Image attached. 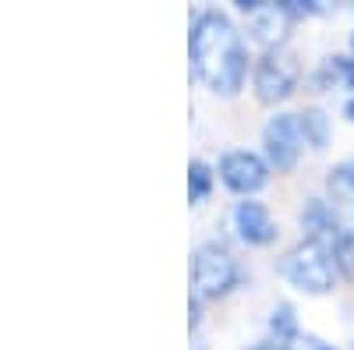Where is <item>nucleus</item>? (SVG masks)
Listing matches in <instances>:
<instances>
[{"mask_svg": "<svg viewBox=\"0 0 354 350\" xmlns=\"http://www.w3.org/2000/svg\"><path fill=\"white\" fill-rule=\"evenodd\" d=\"M192 71L213 93L234 96L248 75V50L234 21L220 11H202L192 25Z\"/></svg>", "mask_w": 354, "mask_h": 350, "instance_id": "1", "label": "nucleus"}, {"mask_svg": "<svg viewBox=\"0 0 354 350\" xmlns=\"http://www.w3.org/2000/svg\"><path fill=\"white\" fill-rule=\"evenodd\" d=\"M301 78V64H298V57L287 53V50H266L259 57V64H255V96L262 103H280L294 93V85H298Z\"/></svg>", "mask_w": 354, "mask_h": 350, "instance_id": "4", "label": "nucleus"}, {"mask_svg": "<svg viewBox=\"0 0 354 350\" xmlns=\"http://www.w3.org/2000/svg\"><path fill=\"white\" fill-rule=\"evenodd\" d=\"M234 226H238L245 244H270L277 237V223L262 202H238L234 209Z\"/></svg>", "mask_w": 354, "mask_h": 350, "instance_id": "8", "label": "nucleus"}, {"mask_svg": "<svg viewBox=\"0 0 354 350\" xmlns=\"http://www.w3.org/2000/svg\"><path fill=\"white\" fill-rule=\"evenodd\" d=\"M326 75L333 81H340L344 89H354V57H330Z\"/></svg>", "mask_w": 354, "mask_h": 350, "instance_id": "15", "label": "nucleus"}, {"mask_svg": "<svg viewBox=\"0 0 354 350\" xmlns=\"http://www.w3.org/2000/svg\"><path fill=\"white\" fill-rule=\"evenodd\" d=\"M195 350H202V347H195Z\"/></svg>", "mask_w": 354, "mask_h": 350, "instance_id": "20", "label": "nucleus"}, {"mask_svg": "<svg viewBox=\"0 0 354 350\" xmlns=\"http://www.w3.org/2000/svg\"><path fill=\"white\" fill-rule=\"evenodd\" d=\"M262 145H266V156H270V166H277L280 173L294 170L301 156V145H305V135H301V113H277L270 117V124L262 131Z\"/></svg>", "mask_w": 354, "mask_h": 350, "instance_id": "5", "label": "nucleus"}, {"mask_svg": "<svg viewBox=\"0 0 354 350\" xmlns=\"http://www.w3.org/2000/svg\"><path fill=\"white\" fill-rule=\"evenodd\" d=\"M333 262H337V269L354 283V230L337 233V241H333Z\"/></svg>", "mask_w": 354, "mask_h": 350, "instance_id": "12", "label": "nucleus"}, {"mask_svg": "<svg viewBox=\"0 0 354 350\" xmlns=\"http://www.w3.org/2000/svg\"><path fill=\"white\" fill-rule=\"evenodd\" d=\"M301 226L312 233V237H322L326 230H337V213L326 206V202L312 198L305 206V213H301Z\"/></svg>", "mask_w": 354, "mask_h": 350, "instance_id": "9", "label": "nucleus"}, {"mask_svg": "<svg viewBox=\"0 0 354 350\" xmlns=\"http://www.w3.org/2000/svg\"><path fill=\"white\" fill-rule=\"evenodd\" d=\"M344 117H347V121H354V96L344 103Z\"/></svg>", "mask_w": 354, "mask_h": 350, "instance_id": "17", "label": "nucleus"}, {"mask_svg": "<svg viewBox=\"0 0 354 350\" xmlns=\"http://www.w3.org/2000/svg\"><path fill=\"white\" fill-rule=\"evenodd\" d=\"M220 177L230 191L252 195V191L266 188V181H270V163L248 149H234L220 159Z\"/></svg>", "mask_w": 354, "mask_h": 350, "instance_id": "6", "label": "nucleus"}, {"mask_svg": "<svg viewBox=\"0 0 354 350\" xmlns=\"http://www.w3.org/2000/svg\"><path fill=\"white\" fill-rule=\"evenodd\" d=\"M280 273L290 286L305 290V294H326V290H333V276H337L333 248L322 237H305L283 255Z\"/></svg>", "mask_w": 354, "mask_h": 350, "instance_id": "2", "label": "nucleus"}, {"mask_svg": "<svg viewBox=\"0 0 354 350\" xmlns=\"http://www.w3.org/2000/svg\"><path fill=\"white\" fill-rule=\"evenodd\" d=\"M252 350H277V347H273V343H255Z\"/></svg>", "mask_w": 354, "mask_h": 350, "instance_id": "18", "label": "nucleus"}, {"mask_svg": "<svg viewBox=\"0 0 354 350\" xmlns=\"http://www.w3.org/2000/svg\"><path fill=\"white\" fill-rule=\"evenodd\" d=\"M241 280V269L234 255L220 244H202L192 258V283H195V298H223L227 290H234Z\"/></svg>", "mask_w": 354, "mask_h": 350, "instance_id": "3", "label": "nucleus"}, {"mask_svg": "<svg viewBox=\"0 0 354 350\" xmlns=\"http://www.w3.org/2000/svg\"><path fill=\"white\" fill-rule=\"evenodd\" d=\"M270 333L277 336V343H280V347H287L294 336H301V333H298V318H294V308H290V304H277V308H273Z\"/></svg>", "mask_w": 354, "mask_h": 350, "instance_id": "11", "label": "nucleus"}, {"mask_svg": "<svg viewBox=\"0 0 354 350\" xmlns=\"http://www.w3.org/2000/svg\"><path fill=\"white\" fill-rule=\"evenodd\" d=\"M209 188H213L209 166H205L202 159H192V166H188V195H192V202H202L205 195H209Z\"/></svg>", "mask_w": 354, "mask_h": 350, "instance_id": "13", "label": "nucleus"}, {"mask_svg": "<svg viewBox=\"0 0 354 350\" xmlns=\"http://www.w3.org/2000/svg\"><path fill=\"white\" fill-rule=\"evenodd\" d=\"M283 350H337V347H330V343H322L319 336H294Z\"/></svg>", "mask_w": 354, "mask_h": 350, "instance_id": "16", "label": "nucleus"}, {"mask_svg": "<svg viewBox=\"0 0 354 350\" xmlns=\"http://www.w3.org/2000/svg\"><path fill=\"white\" fill-rule=\"evenodd\" d=\"M351 50H354V36H351Z\"/></svg>", "mask_w": 354, "mask_h": 350, "instance_id": "19", "label": "nucleus"}, {"mask_svg": "<svg viewBox=\"0 0 354 350\" xmlns=\"http://www.w3.org/2000/svg\"><path fill=\"white\" fill-rule=\"evenodd\" d=\"M330 191L333 195H354V159L330 170Z\"/></svg>", "mask_w": 354, "mask_h": 350, "instance_id": "14", "label": "nucleus"}, {"mask_svg": "<svg viewBox=\"0 0 354 350\" xmlns=\"http://www.w3.org/2000/svg\"><path fill=\"white\" fill-rule=\"evenodd\" d=\"M238 8L248 14V36L255 43H262L266 50H277L283 39V28H287V11L283 4H255V0H238Z\"/></svg>", "mask_w": 354, "mask_h": 350, "instance_id": "7", "label": "nucleus"}, {"mask_svg": "<svg viewBox=\"0 0 354 350\" xmlns=\"http://www.w3.org/2000/svg\"><path fill=\"white\" fill-rule=\"evenodd\" d=\"M301 135H305V145H312V149H326L330 142V121L322 110H305L301 113Z\"/></svg>", "mask_w": 354, "mask_h": 350, "instance_id": "10", "label": "nucleus"}]
</instances>
